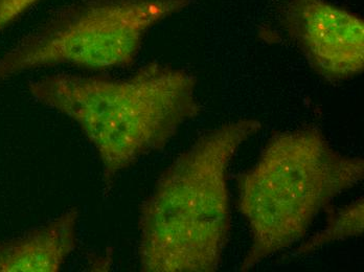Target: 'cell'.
Returning <instances> with one entry per match:
<instances>
[{
  "label": "cell",
  "mask_w": 364,
  "mask_h": 272,
  "mask_svg": "<svg viewBox=\"0 0 364 272\" xmlns=\"http://www.w3.org/2000/svg\"><path fill=\"white\" fill-rule=\"evenodd\" d=\"M282 18L313 70L332 81L364 68V21L328 0H285Z\"/></svg>",
  "instance_id": "cell-5"
},
{
  "label": "cell",
  "mask_w": 364,
  "mask_h": 272,
  "mask_svg": "<svg viewBox=\"0 0 364 272\" xmlns=\"http://www.w3.org/2000/svg\"><path fill=\"white\" fill-rule=\"evenodd\" d=\"M42 0H0V35Z\"/></svg>",
  "instance_id": "cell-8"
},
{
  "label": "cell",
  "mask_w": 364,
  "mask_h": 272,
  "mask_svg": "<svg viewBox=\"0 0 364 272\" xmlns=\"http://www.w3.org/2000/svg\"><path fill=\"white\" fill-rule=\"evenodd\" d=\"M363 177V159L341 153L316 128L273 136L237 178V210L250 234L240 271L299 243L318 214Z\"/></svg>",
  "instance_id": "cell-3"
},
{
  "label": "cell",
  "mask_w": 364,
  "mask_h": 272,
  "mask_svg": "<svg viewBox=\"0 0 364 272\" xmlns=\"http://www.w3.org/2000/svg\"><path fill=\"white\" fill-rule=\"evenodd\" d=\"M192 0H81L60 9L0 56V81L68 65L104 72L131 67L151 28Z\"/></svg>",
  "instance_id": "cell-4"
},
{
  "label": "cell",
  "mask_w": 364,
  "mask_h": 272,
  "mask_svg": "<svg viewBox=\"0 0 364 272\" xmlns=\"http://www.w3.org/2000/svg\"><path fill=\"white\" fill-rule=\"evenodd\" d=\"M80 212L72 207L43 227L0 241V272H57L77 247Z\"/></svg>",
  "instance_id": "cell-6"
},
{
  "label": "cell",
  "mask_w": 364,
  "mask_h": 272,
  "mask_svg": "<svg viewBox=\"0 0 364 272\" xmlns=\"http://www.w3.org/2000/svg\"><path fill=\"white\" fill-rule=\"evenodd\" d=\"M261 128L255 119L223 124L164 170L139 213V271H219L232 229L228 170Z\"/></svg>",
  "instance_id": "cell-2"
},
{
  "label": "cell",
  "mask_w": 364,
  "mask_h": 272,
  "mask_svg": "<svg viewBox=\"0 0 364 272\" xmlns=\"http://www.w3.org/2000/svg\"><path fill=\"white\" fill-rule=\"evenodd\" d=\"M28 88L38 103L79 126L97 151L107 187L139 159L163 150L202 110L196 77L159 62L128 78L63 72L33 80Z\"/></svg>",
  "instance_id": "cell-1"
},
{
  "label": "cell",
  "mask_w": 364,
  "mask_h": 272,
  "mask_svg": "<svg viewBox=\"0 0 364 272\" xmlns=\"http://www.w3.org/2000/svg\"><path fill=\"white\" fill-rule=\"evenodd\" d=\"M363 229L364 207L361 197L333 214L326 229L304 243L297 251L299 254H311L331 243L363 236Z\"/></svg>",
  "instance_id": "cell-7"
}]
</instances>
